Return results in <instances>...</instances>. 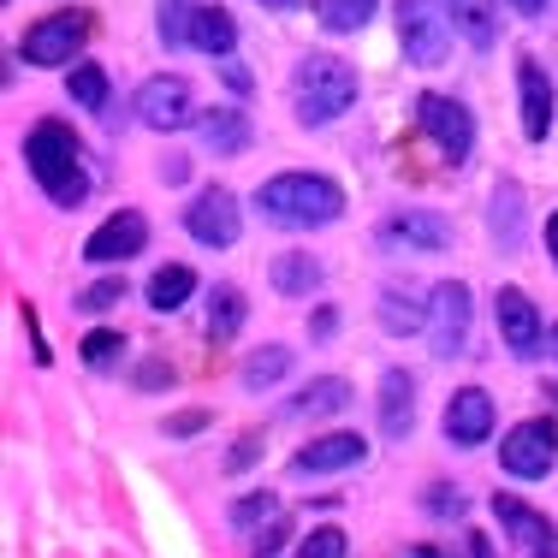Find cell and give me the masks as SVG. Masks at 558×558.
Instances as JSON below:
<instances>
[{"instance_id":"obj_24","label":"cell","mask_w":558,"mask_h":558,"mask_svg":"<svg viewBox=\"0 0 558 558\" xmlns=\"http://www.w3.org/2000/svg\"><path fill=\"white\" fill-rule=\"evenodd\" d=\"M274 286L286 291V298H310V291L322 286V262L303 256V250H286V256H274Z\"/></svg>"},{"instance_id":"obj_5","label":"cell","mask_w":558,"mask_h":558,"mask_svg":"<svg viewBox=\"0 0 558 558\" xmlns=\"http://www.w3.org/2000/svg\"><path fill=\"white\" fill-rule=\"evenodd\" d=\"M416 125L428 131V143L446 155L451 167L470 161V149H475V119L463 113V101H451V96H422V101H416Z\"/></svg>"},{"instance_id":"obj_34","label":"cell","mask_w":558,"mask_h":558,"mask_svg":"<svg viewBox=\"0 0 558 558\" xmlns=\"http://www.w3.org/2000/svg\"><path fill=\"white\" fill-rule=\"evenodd\" d=\"M119 356H125V339H119V333H89L84 339V363L89 368H113Z\"/></svg>"},{"instance_id":"obj_17","label":"cell","mask_w":558,"mask_h":558,"mask_svg":"<svg viewBox=\"0 0 558 558\" xmlns=\"http://www.w3.org/2000/svg\"><path fill=\"white\" fill-rule=\"evenodd\" d=\"M494 511H499V523H505V535H511L517 553H535V558L553 553V529L541 511H529V505L511 499V494H494Z\"/></svg>"},{"instance_id":"obj_40","label":"cell","mask_w":558,"mask_h":558,"mask_svg":"<svg viewBox=\"0 0 558 558\" xmlns=\"http://www.w3.org/2000/svg\"><path fill=\"white\" fill-rule=\"evenodd\" d=\"M143 387H172V368H161V363H149V368H143Z\"/></svg>"},{"instance_id":"obj_2","label":"cell","mask_w":558,"mask_h":558,"mask_svg":"<svg viewBox=\"0 0 558 558\" xmlns=\"http://www.w3.org/2000/svg\"><path fill=\"white\" fill-rule=\"evenodd\" d=\"M24 161H31L36 184L48 191V203H54V208H77L89 196L84 149H77L72 125H60V119H43V125L24 137Z\"/></svg>"},{"instance_id":"obj_25","label":"cell","mask_w":558,"mask_h":558,"mask_svg":"<svg viewBox=\"0 0 558 558\" xmlns=\"http://www.w3.org/2000/svg\"><path fill=\"white\" fill-rule=\"evenodd\" d=\"M244 327V291L238 286H215V298H208V339L226 344Z\"/></svg>"},{"instance_id":"obj_14","label":"cell","mask_w":558,"mask_h":558,"mask_svg":"<svg viewBox=\"0 0 558 558\" xmlns=\"http://www.w3.org/2000/svg\"><path fill=\"white\" fill-rule=\"evenodd\" d=\"M517 96H523V137L547 143V131H553V84H547V65L541 60H517Z\"/></svg>"},{"instance_id":"obj_4","label":"cell","mask_w":558,"mask_h":558,"mask_svg":"<svg viewBox=\"0 0 558 558\" xmlns=\"http://www.w3.org/2000/svg\"><path fill=\"white\" fill-rule=\"evenodd\" d=\"M398 43H404L410 65H440L451 48V12L440 0H398Z\"/></svg>"},{"instance_id":"obj_8","label":"cell","mask_w":558,"mask_h":558,"mask_svg":"<svg viewBox=\"0 0 558 558\" xmlns=\"http://www.w3.org/2000/svg\"><path fill=\"white\" fill-rule=\"evenodd\" d=\"M84 36H89L84 12H48L43 24L24 31V60L31 65H72V54L84 48Z\"/></svg>"},{"instance_id":"obj_38","label":"cell","mask_w":558,"mask_h":558,"mask_svg":"<svg viewBox=\"0 0 558 558\" xmlns=\"http://www.w3.org/2000/svg\"><path fill=\"white\" fill-rule=\"evenodd\" d=\"M279 547H286V523H279V517H274V523H268V529H262V535H256V553H279Z\"/></svg>"},{"instance_id":"obj_35","label":"cell","mask_w":558,"mask_h":558,"mask_svg":"<svg viewBox=\"0 0 558 558\" xmlns=\"http://www.w3.org/2000/svg\"><path fill=\"white\" fill-rule=\"evenodd\" d=\"M422 511L428 517H463V494L458 487H428V494H422Z\"/></svg>"},{"instance_id":"obj_30","label":"cell","mask_w":558,"mask_h":558,"mask_svg":"<svg viewBox=\"0 0 558 558\" xmlns=\"http://www.w3.org/2000/svg\"><path fill=\"white\" fill-rule=\"evenodd\" d=\"M191 19H196L191 0H161V43H167V48L191 43Z\"/></svg>"},{"instance_id":"obj_36","label":"cell","mask_w":558,"mask_h":558,"mask_svg":"<svg viewBox=\"0 0 558 558\" xmlns=\"http://www.w3.org/2000/svg\"><path fill=\"white\" fill-rule=\"evenodd\" d=\"M344 547H351V541H344L339 529H315V535L303 541V558H339Z\"/></svg>"},{"instance_id":"obj_12","label":"cell","mask_w":558,"mask_h":558,"mask_svg":"<svg viewBox=\"0 0 558 558\" xmlns=\"http://www.w3.org/2000/svg\"><path fill=\"white\" fill-rule=\"evenodd\" d=\"M184 226H191V238L196 244H208V250H226V244H238V196L232 191H203L191 208H184Z\"/></svg>"},{"instance_id":"obj_16","label":"cell","mask_w":558,"mask_h":558,"mask_svg":"<svg viewBox=\"0 0 558 558\" xmlns=\"http://www.w3.org/2000/svg\"><path fill=\"white\" fill-rule=\"evenodd\" d=\"M368 446L356 440V434H322V440H310L291 458V470L298 475H333V470H351V463H363Z\"/></svg>"},{"instance_id":"obj_19","label":"cell","mask_w":558,"mask_h":558,"mask_svg":"<svg viewBox=\"0 0 558 558\" xmlns=\"http://www.w3.org/2000/svg\"><path fill=\"white\" fill-rule=\"evenodd\" d=\"M380 327H387V333H422V327H428V303H422V291L410 286H380Z\"/></svg>"},{"instance_id":"obj_29","label":"cell","mask_w":558,"mask_h":558,"mask_svg":"<svg viewBox=\"0 0 558 558\" xmlns=\"http://www.w3.org/2000/svg\"><path fill=\"white\" fill-rule=\"evenodd\" d=\"M72 101L84 113H101L108 108V72L101 65H72Z\"/></svg>"},{"instance_id":"obj_23","label":"cell","mask_w":558,"mask_h":558,"mask_svg":"<svg viewBox=\"0 0 558 558\" xmlns=\"http://www.w3.org/2000/svg\"><path fill=\"white\" fill-rule=\"evenodd\" d=\"M344 404H351V387H344L339 375H327V380H310V387L291 398L286 410H291V416H310L315 422V416H339Z\"/></svg>"},{"instance_id":"obj_42","label":"cell","mask_w":558,"mask_h":558,"mask_svg":"<svg viewBox=\"0 0 558 558\" xmlns=\"http://www.w3.org/2000/svg\"><path fill=\"white\" fill-rule=\"evenodd\" d=\"M517 12H523V19H541V12H547V0H511Z\"/></svg>"},{"instance_id":"obj_41","label":"cell","mask_w":558,"mask_h":558,"mask_svg":"<svg viewBox=\"0 0 558 558\" xmlns=\"http://www.w3.org/2000/svg\"><path fill=\"white\" fill-rule=\"evenodd\" d=\"M226 84H232V89H250V72H244L238 60H226Z\"/></svg>"},{"instance_id":"obj_46","label":"cell","mask_w":558,"mask_h":558,"mask_svg":"<svg viewBox=\"0 0 558 558\" xmlns=\"http://www.w3.org/2000/svg\"><path fill=\"white\" fill-rule=\"evenodd\" d=\"M547 344H553V356H558V327H553V333H547Z\"/></svg>"},{"instance_id":"obj_28","label":"cell","mask_w":558,"mask_h":558,"mask_svg":"<svg viewBox=\"0 0 558 558\" xmlns=\"http://www.w3.org/2000/svg\"><path fill=\"white\" fill-rule=\"evenodd\" d=\"M191 291H196V274H191V268H161V274L149 279V310L172 315L184 298H191Z\"/></svg>"},{"instance_id":"obj_6","label":"cell","mask_w":558,"mask_h":558,"mask_svg":"<svg viewBox=\"0 0 558 558\" xmlns=\"http://www.w3.org/2000/svg\"><path fill=\"white\" fill-rule=\"evenodd\" d=\"M428 339H434V356H446V363L470 351V286H463V279H446V286H434Z\"/></svg>"},{"instance_id":"obj_15","label":"cell","mask_w":558,"mask_h":558,"mask_svg":"<svg viewBox=\"0 0 558 558\" xmlns=\"http://www.w3.org/2000/svg\"><path fill=\"white\" fill-rule=\"evenodd\" d=\"M380 244L387 250H446L451 244V226L440 215H422V208H404V215L380 220Z\"/></svg>"},{"instance_id":"obj_1","label":"cell","mask_w":558,"mask_h":558,"mask_svg":"<svg viewBox=\"0 0 558 558\" xmlns=\"http://www.w3.org/2000/svg\"><path fill=\"white\" fill-rule=\"evenodd\" d=\"M262 220L286 226V232H315V226H333L344 215V191L322 172H279L256 191Z\"/></svg>"},{"instance_id":"obj_27","label":"cell","mask_w":558,"mask_h":558,"mask_svg":"<svg viewBox=\"0 0 558 558\" xmlns=\"http://www.w3.org/2000/svg\"><path fill=\"white\" fill-rule=\"evenodd\" d=\"M291 368V351L286 344H262L256 356H244V368H238V380H244L250 392H262V387H274L279 375Z\"/></svg>"},{"instance_id":"obj_26","label":"cell","mask_w":558,"mask_h":558,"mask_svg":"<svg viewBox=\"0 0 558 558\" xmlns=\"http://www.w3.org/2000/svg\"><path fill=\"white\" fill-rule=\"evenodd\" d=\"M315 19H322V31L351 36V31H363V24L375 19V0H315Z\"/></svg>"},{"instance_id":"obj_13","label":"cell","mask_w":558,"mask_h":558,"mask_svg":"<svg viewBox=\"0 0 558 558\" xmlns=\"http://www.w3.org/2000/svg\"><path fill=\"white\" fill-rule=\"evenodd\" d=\"M487 434H494V398H487L482 387L451 392V404H446V440L451 446H482Z\"/></svg>"},{"instance_id":"obj_32","label":"cell","mask_w":558,"mask_h":558,"mask_svg":"<svg viewBox=\"0 0 558 558\" xmlns=\"http://www.w3.org/2000/svg\"><path fill=\"white\" fill-rule=\"evenodd\" d=\"M274 517H279V499L274 494H250V499L232 505V523L238 529H262V523H274Z\"/></svg>"},{"instance_id":"obj_43","label":"cell","mask_w":558,"mask_h":558,"mask_svg":"<svg viewBox=\"0 0 558 558\" xmlns=\"http://www.w3.org/2000/svg\"><path fill=\"white\" fill-rule=\"evenodd\" d=\"M547 250H553V262H558V215L547 220Z\"/></svg>"},{"instance_id":"obj_3","label":"cell","mask_w":558,"mask_h":558,"mask_svg":"<svg viewBox=\"0 0 558 558\" xmlns=\"http://www.w3.org/2000/svg\"><path fill=\"white\" fill-rule=\"evenodd\" d=\"M291 101H298L303 125H333V119L356 101V72L333 54H310L291 72Z\"/></svg>"},{"instance_id":"obj_22","label":"cell","mask_w":558,"mask_h":558,"mask_svg":"<svg viewBox=\"0 0 558 558\" xmlns=\"http://www.w3.org/2000/svg\"><path fill=\"white\" fill-rule=\"evenodd\" d=\"M191 43L203 48V54H232L238 48V24H232V12L226 7H196V19H191Z\"/></svg>"},{"instance_id":"obj_37","label":"cell","mask_w":558,"mask_h":558,"mask_svg":"<svg viewBox=\"0 0 558 558\" xmlns=\"http://www.w3.org/2000/svg\"><path fill=\"white\" fill-rule=\"evenodd\" d=\"M256 451H262V440H256V434H244V440L232 446V458H226V470H250V463H256Z\"/></svg>"},{"instance_id":"obj_7","label":"cell","mask_w":558,"mask_h":558,"mask_svg":"<svg viewBox=\"0 0 558 558\" xmlns=\"http://www.w3.org/2000/svg\"><path fill=\"white\" fill-rule=\"evenodd\" d=\"M499 463L517 475V482H541V475H553L558 428L553 422H517V428L505 434V446H499Z\"/></svg>"},{"instance_id":"obj_10","label":"cell","mask_w":558,"mask_h":558,"mask_svg":"<svg viewBox=\"0 0 558 558\" xmlns=\"http://www.w3.org/2000/svg\"><path fill=\"white\" fill-rule=\"evenodd\" d=\"M137 119L149 131H184L196 119L191 84H184V77H149V84L137 89Z\"/></svg>"},{"instance_id":"obj_44","label":"cell","mask_w":558,"mask_h":558,"mask_svg":"<svg viewBox=\"0 0 558 558\" xmlns=\"http://www.w3.org/2000/svg\"><path fill=\"white\" fill-rule=\"evenodd\" d=\"M262 7H274V12H291V7H303V0H262Z\"/></svg>"},{"instance_id":"obj_11","label":"cell","mask_w":558,"mask_h":558,"mask_svg":"<svg viewBox=\"0 0 558 558\" xmlns=\"http://www.w3.org/2000/svg\"><path fill=\"white\" fill-rule=\"evenodd\" d=\"M494 315H499V339H505V351L511 356H541V339H547V327H541V315H535V303L523 298L517 286H505L499 298H494Z\"/></svg>"},{"instance_id":"obj_33","label":"cell","mask_w":558,"mask_h":558,"mask_svg":"<svg viewBox=\"0 0 558 558\" xmlns=\"http://www.w3.org/2000/svg\"><path fill=\"white\" fill-rule=\"evenodd\" d=\"M517 203H523L517 184H499V191H494V232L505 238V244H517Z\"/></svg>"},{"instance_id":"obj_31","label":"cell","mask_w":558,"mask_h":558,"mask_svg":"<svg viewBox=\"0 0 558 558\" xmlns=\"http://www.w3.org/2000/svg\"><path fill=\"white\" fill-rule=\"evenodd\" d=\"M113 303H125V279H96L89 291H77V310L84 315H108Z\"/></svg>"},{"instance_id":"obj_21","label":"cell","mask_w":558,"mask_h":558,"mask_svg":"<svg viewBox=\"0 0 558 558\" xmlns=\"http://www.w3.org/2000/svg\"><path fill=\"white\" fill-rule=\"evenodd\" d=\"M446 12H451V31H458L470 48H494V36H499L494 0H446Z\"/></svg>"},{"instance_id":"obj_9","label":"cell","mask_w":558,"mask_h":558,"mask_svg":"<svg viewBox=\"0 0 558 558\" xmlns=\"http://www.w3.org/2000/svg\"><path fill=\"white\" fill-rule=\"evenodd\" d=\"M143 244H149V220H143L137 208H119L113 220H101L96 232H89L84 262H96V268H113V262L143 256Z\"/></svg>"},{"instance_id":"obj_39","label":"cell","mask_w":558,"mask_h":558,"mask_svg":"<svg viewBox=\"0 0 558 558\" xmlns=\"http://www.w3.org/2000/svg\"><path fill=\"white\" fill-rule=\"evenodd\" d=\"M203 410H184V416H172V434H196V428H203Z\"/></svg>"},{"instance_id":"obj_18","label":"cell","mask_w":558,"mask_h":558,"mask_svg":"<svg viewBox=\"0 0 558 558\" xmlns=\"http://www.w3.org/2000/svg\"><path fill=\"white\" fill-rule=\"evenodd\" d=\"M410 428H416V380H410L404 368H387V375H380V434H387V440H404Z\"/></svg>"},{"instance_id":"obj_45","label":"cell","mask_w":558,"mask_h":558,"mask_svg":"<svg viewBox=\"0 0 558 558\" xmlns=\"http://www.w3.org/2000/svg\"><path fill=\"white\" fill-rule=\"evenodd\" d=\"M541 398H547V410H558V380H553V387H547V392H541Z\"/></svg>"},{"instance_id":"obj_20","label":"cell","mask_w":558,"mask_h":558,"mask_svg":"<svg viewBox=\"0 0 558 558\" xmlns=\"http://www.w3.org/2000/svg\"><path fill=\"white\" fill-rule=\"evenodd\" d=\"M196 137H203V149H215V155H244L250 149V119L238 108H215V113L196 119Z\"/></svg>"}]
</instances>
